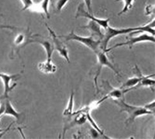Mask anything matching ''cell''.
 Masks as SVG:
<instances>
[{"instance_id": "6da1fadb", "label": "cell", "mask_w": 155, "mask_h": 139, "mask_svg": "<svg viewBox=\"0 0 155 139\" xmlns=\"http://www.w3.org/2000/svg\"><path fill=\"white\" fill-rule=\"evenodd\" d=\"M115 103L117 104L120 107V111L124 112L126 111L129 114L128 118L126 120V124H130L133 122H134L135 119L137 117L143 116V115L152 114L153 111L148 110L143 107H137V106H132L124 102L123 100L119 99V100H113Z\"/></svg>"}, {"instance_id": "7a4b0ae2", "label": "cell", "mask_w": 155, "mask_h": 139, "mask_svg": "<svg viewBox=\"0 0 155 139\" xmlns=\"http://www.w3.org/2000/svg\"><path fill=\"white\" fill-rule=\"evenodd\" d=\"M64 37V38L65 39L66 41H78V42L81 43L82 44L86 46L87 48H88L89 49L92 50V51H94L95 54L99 52L101 50V41L99 39L95 40V39H94V37H92V36H90V37H82V36H79L75 34L74 33V31L72 30L68 35L60 36V37Z\"/></svg>"}, {"instance_id": "3957f363", "label": "cell", "mask_w": 155, "mask_h": 139, "mask_svg": "<svg viewBox=\"0 0 155 139\" xmlns=\"http://www.w3.org/2000/svg\"><path fill=\"white\" fill-rule=\"evenodd\" d=\"M139 30V26L137 27H134V28H113L111 26H108L107 28L106 29L105 31L104 36L103 38L101 40V44H100V48L102 51H106L107 49V46L109 44V42L110 41L112 38L116 37V36L122 35V34H130L131 32L137 31Z\"/></svg>"}, {"instance_id": "277c9868", "label": "cell", "mask_w": 155, "mask_h": 139, "mask_svg": "<svg viewBox=\"0 0 155 139\" xmlns=\"http://www.w3.org/2000/svg\"><path fill=\"white\" fill-rule=\"evenodd\" d=\"M146 41H150V42H155L154 36L153 35H149V34H143L141 35L137 36V37H134L132 38H130L128 41L124 43H119V44H116V45H114L113 47H112L111 48H109V49H106V52H108L109 51H111V50L114 49V48H119V47H123V46H129L130 48H131L132 46H134V44H137L140 42H146Z\"/></svg>"}, {"instance_id": "5b68a950", "label": "cell", "mask_w": 155, "mask_h": 139, "mask_svg": "<svg viewBox=\"0 0 155 139\" xmlns=\"http://www.w3.org/2000/svg\"><path fill=\"white\" fill-rule=\"evenodd\" d=\"M78 17L88 18V19H90L91 20H93V21L99 23V24L100 25V26H102V28L105 29V30H106L108 26H109V20H110L109 18H107V19H99V18L95 17L93 15L89 13L88 11H86L85 9H84V4L83 3L80 4V5H78V10H77V13H76L75 18H78Z\"/></svg>"}, {"instance_id": "8992f818", "label": "cell", "mask_w": 155, "mask_h": 139, "mask_svg": "<svg viewBox=\"0 0 155 139\" xmlns=\"http://www.w3.org/2000/svg\"><path fill=\"white\" fill-rule=\"evenodd\" d=\"M47 28L49 30L50 34H51V37H52V41L54 43V50L58 51V52L59 53V55L61 57H63L66 61H67L68 63H70V58H69L68 55V51L67 48L65 47V45H64L60 41H59V37L56 35V34L54 33L52 29H51L48 26V25L46 23Z\"/></svg>"}, {"instance_id": "52a82bcc", "label": "cell", "mask_w": 155, "mask_h": 139, "mask_svg": "<svg viewBox=\"0 0 155 139\" xmlns=\"http://www.w3.org/2000/svg\"><path fill=\"white\" fill-rule=\"evenodd\" d=\"M19 76V75H8L6 73H2L0 72V79L2 81L4 86V93H3V99H8L9 98V94L11 91H12L14 87L16 86V83H13L12 85V81L14 79H16Z\"/></svg>"}, {"instance_id": "ba28073f", "label": "cell", "mask_w": 155, "mask_h": 139, "mask_svg": "<svg viewBox=\"0 0 155 139\" xmlns=\"http://www.w3.org/2000/svg\"><path fill=\"white\" fill-rule=\"evenodd\" d=\"M106 51H102V50H100L98 53H96L97 57H98V62H99V70H98V72L96 73V76L95 78V85H96V88H97V79H98V76H99V73H100L101 69H102L103 66H106V67H109V69L113 70V72L116 73L117 76H120V73L117 70H116V67H115L114 65L111 63V62H109V58H108L107 55L106 54Z\"/></svg>"}, {"instance_id": "9c48e42d", "label": "cell", "mask_w": 155, "mask_h": 139, "mask_svg": "<svg viewBox=\"0 0 155 139\" xmlns=\"http://www.w3.org/2000/svg\"><path fill=\"white\" fill-rule=\"evenodd\" d=\"M72 116H74V119H73L70 123L64 125V127L63 137H64L66 131L70 129L71 127H74L76 125H82L83 124H85L87 120L86 114H85V113H82V112H75V113H73Z\"/></svg>"}, {"instance_id": "30bf717a", "label": "cell", "mask_w": 155, "mask_h": 139, "mask_svg": "<svg viewBox=\"0 0 155 139\" xmlns=\"http://www.w3.org/2000/svg\"><path fill=\"white\" fill-rule=\"evenodd\" d=\"M38 43V44H41L43 46V48L45 49L47 54V60H52V55H53L54 50V44H51L49 41H47V40H44L42 38H39V39H33L30 37V40L27 41L26 45L28 44H30V43Z\"/></svg>"}, {"instance_id": "8fae6325", "label": "cell", "mask_w": 155, "mask_h": 139, "mask_svg": "<svg viewBox=\"0 0 155 139\" xmlns=\"http://www.w3.org/2000/svg\"><path fill=\"white\" fill-rule=\"evenodd\" d=\"M81 27L89 30V31L92 33V37H97L99 40H102V39L103 38L104 34H103L102 32V30H101L100 25L98 23H96V22L90 19V21L88 22V24L85 25V26H81Z\"/></svg>"}, {"instance_id": "7c38bea8", "label": "cell", "mask_w": 155, "mask_h": 139, "mask_svg": "<svg viewBox=\"0 0 155 139\" xmlns=\"http://www.w3.org/2000/svg\"><path fill=\"white\" fill-rule=\"evenodd\" d=\"M38 69L44 74H53L57 71V66L52 60H47L38 64Z\"/></svg>"}, {"instance_id": "4fadbf2b", "label": "cell", "mask_w": 155, "mask_h": 139, "mask_svg": "<svg viewBox=\"0 0 155 139\" xmlns=\"http://www.w3.org/2000/svg\"><path fill=\"white\" fill-rule=\"evenodd\" d=\"M153 76V75H152ZM152 76H142V79H141L140 81L137 83V84L135 86L132 87V88L130 89H127L126 90L124 91V93H126L127 92L130 91V90H136V89H138L139 87H142V86H154L155 81L154 79H152L151 77Z\"/></svg>"}, {"instance_id": "5bb4252c", "label": "cell", "mask_w": 155, "mask_h": 139, "mask_svg": "<svg viewBox=\"0 0 155 139\" xmlns=\"http://www.w3.org/2000/svg\"><path fill=\"white\" fill-rule=\"evenodd\" d=\"M5 100V110H4L3 116L4 115H9V116L14 117L16 119L17 122L19 121V120L21 119L22 114L19 113L16 110L13 108L12 103H11L10 100L8 99H4Z\"/></svg>"}, {"instance_id": "9a60e30c", "label": "cell", "mask_w": 155, "mask_h": 139, "mask_svg": "<svg viewBox=\"0 0 155 139\" xmlns=\"http://www.w3.org/2000/svg\"><path fill=\"white\" fill-rule=\"evenodd\" d=\"M49 2L50 0H42L41 1V2H38V3H34V5L30 8V9L33 11H35V12H44V14L46 15L48 19L50 18V14L49 11H48V5H49Z\"/></svg>"}, {"instance_id": "2e32d148", "label": "cell", "mask_w": 155, "mask_h": 139, "mask_svg": "<svg viewBox=\"0 0 155 139\" xmlns=\"http://www.w3.org/2000/svg\"><path fill=\"white\" fill-rule=\"evenodd\" d=\"M136 68H137V70L138 74L140 75V76H135V77H133V78H130V79H127V81L125 83H124V84L122 85V86L120 87V89L123 90V89L124 88H129V89L132 88V87L135 86L137 84V83L140 81L143 75L141 74L140 71V69H138L137 66H136Z\"/></svg>"}, {"instance_id": "e0dca14e", "label": "cell", "mask_w": 155, "mask_h": 139, "mask_svg": "<svg viewBox=\"0 0 155 139\" xmlns=\"http://www.w3.org/2000/svg\"><path fill=\"white\" fill-rule=\"evenodd\" d=\"M154 19H153V20H152L150 23H148V24L139 26V30H137V31L131 32V33H130V35L133 36L136 34H139L140 32H141V33H143V32H147V33H150L152 35L154 36Z\"/></svg>"}, {"instance_id": "ac0fdd59", "label": "cell", "mask_w": 155, "mask_h": 139, "mask_svg": "<svg viewBox=\"0 0 155 139\" xmlns=\"http://www.w3.org/2000/svg\"><path fill=\"white\" fill-rule=\"evenodd\" d=\"M73 106H74V92L71 93L70 99H69L68 103L67 105V107L64 110L63 115L65 117H72L73 114Z\"/></svg>"}, {"instance_id": "d6986e66", "label": "cell", "mask_w": 155, "mask_h": 139, "mask_svg": "<svg viewBox=\"0 0 155 139\" xmlns=\"http://www.w3.org/2000/svg\"><path fill=\"white\" fill-rule=\"evenodd\" d=\"M116 2H120V1H123L124 2V9H122L120 12L118 13L119 16L120 15H123L126 12H128L130 9H132L133 6V2H134V0H115Z\"/></svg>"}, {"instance_id": "ffe728a7", "label": "cell", "mask_w": 155, "mask_h": 139, "mask_svg": "<svg viewBox=\"0 0 155 139\" xmlns=\"http://www.w3.org/2000/svg\"><path fill=\"white\" fill-rule=\"evenodd\" d=\"M124 91L121 89H113L109 94H108V97H111L113 100H119L121 99V97L124 95Z\"/></svg>"}, {"instance_id": "44dd1931", "label": "cell", "mask_w": 155, "mask_h": 139, "mask_svg": "<svg viewBox=\"0 0 155 139\" xmlns=\"http://www.w3.org/2000/svg\"><path fill=\"white\" fill-rule=\"evenodd\" d=\"M52 4L55 6L58 12H61L69 0H51Z\"/></svg>"}, {"instance_id": "7402d4cb", "label": "cell", "mask_w": 155, "mask_h": 139, "mask_svg": "<svg viewBox=\"0 0 155 139\" xmlns=\"http://www.w3.org/2000/svg\"><path fill=\"white\" fill-rule=\"evenodd\" d=\"M25 40H26V37L23 34H19L16 37H15V41H14V44L16 46H19L21 44H26L25 42Z\"/></svg>"}, {"instance_id": "603a6c76", "label": "cell", "mask_w": 155, "mask_h": 139, "mask_svg": "<svg viewBox=\"0 0 155 139\" xmlns=\"http://www.w3.org/2000/svg\"><path fill=\"white\" fill-rule=\"evenodd\" d=\"M23 5V8L22 10H26V9H30V8L34 5V2L33 0H20Z\"/></svg>"}, {"instance_id": "cb8c5ba5", "label": "cell", "mask_w": 155, "mask_h": 139, "mask_svg": "<svg viewBox=\"0 0 155 139\" xmlns=\"http://www.w3.org/2000/svg\"><path fill=\"white\" fill-rule=\"evenodd\" d=\"M89 133L90 136L92 137V138H99V137H100V135H102V134H101L96 129L94 128L93 127H91V129H90L89 131Z\"/></svg>"}, {"instance_id": "d4e9b609", "label": "cell", "mask_w": 155, "mask_h": 139, "mask_svg": "<svg viewBox=\"0 0 155 139\" xmlns=\"http://www.w3.org/2000/svg\"><path fill=\"white\" fill-rule=\"evenodd\" d=\"M85 5H86L88 12L91 14H92V0H84Z\"/></svg>"}, {"instance_id": "484cf974", "label": "cell", "mask_w": 155, "mask_h": 139, "mask_svg": "<svg viewBox=\"0 0 155 139\" xmlns=\"http://www.w3.org/2000/svg\"><path fill=\"white\" fill-rule=\"evenodd\" d=\"M4 110H5V100L3 99V100L1 101L0 103V119L3 116Z\"/></svg>"}, {"instance_id": "4316f807", "label": "cell", "mask_w": 155, "mask_h": 139, "mask_svg": "<svg viewBox=\"0 0 155 139\" xmlns=\"http://www.w3.org/2000/svg\"><path fill=\"white\" fill-rule=\"evenodd\" d=\"M143 107L146 108V109L148 110H150V109H152V108L153 109V108H154V101L150 103L149 104H147V105H145ZM150 111H151V110H150Z\"/></svg>"}, {"instance_id": "83f0119b", "label": "cell", "mask_w": 155, "mask_h": 139, "mask_svg": "<svg viewBox=\"0 0 155 139\" xmlns=\"http://www.w3.org/2000/svg\"><path fill=\"white\" fill-rule=\"evenodd\" d=\"M4 131H5V130H3V129H0V134H1L2 132H3Z\"/></svg>"}]
</instances>
